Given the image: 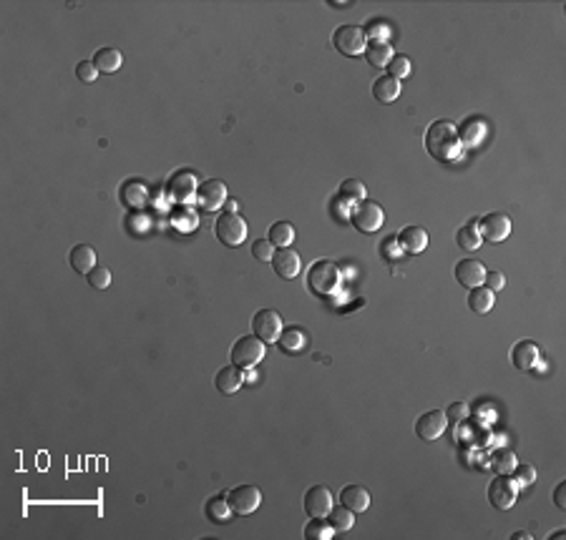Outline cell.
Instances as JSON below:
<instances>
[{
  "instance_id": "6da1fadb",
  "label": "cell",
  "mask_w": 566,
  "mask_h": 540,
  "mask_svg": "<svg viewBox=\"0 0 566 540\" xmlns=\"http://www.w3.org/2000/svg\"><path fill=\"white\" fill-rule=\"evenodd\" d=\"M426 149L428 154L438 161H453L461 154V136L458 128L450 121H435L426 131Z\"/></svg>"
},
{
  "instance_id": "7a4b0ae2",
  "label": "cell",
  "mask_w": 566,
  "mask_h": 540,
  "mask_svg": "<svg viewBox=\"0 0 566 540\" xmlns=\"http://www.w3.org/2000/svg\"><path fill=\"white\" fill-rule=\"evenodd\" d=\"M307 284L317 297H325V294L338 292L340 287V269L333 261H315L307 271Z\"/></svg>"
},
{
  "instance_id": "3957f363",
  "label": "cell",
  "mask_w": 566,
  "mask_h": 540,
  "mask_svg": "<svg viewBox=\"0 0 566 540\" xmlns=\"http://www.w3.org/2000/svg\"><path fill=\"white\" fill-rule=\"evenodd\" d=\"M265 352H267V344L262 342L260 337H255V334L239 337L232 347V364H237L239 369H250L265 357Z\"/></svg>"
},
{
  "instance_id": "277c9868",
  "label": "cell",
  "mask_w": 566,
  "mask_h": 540,
  "mask_svg": "<svg viewBox=\"0 0 566 540\" xmlns=\"http://www.w3.org/2000/svg\"><path fill=\"white\" fill-rule=\"evenodd\" d=\"M333 45L343 55H362L367 48V30L360 26H340L333 33Z\"/></svg>"
},
{
  "instance_id": "5b68a950",
  "label": "cell",
  "mask_w": 566,
  "mask_h": 540,
  "mask_svg": "<svg viewBox=\"0 0 566 540\" xmlns=\"http://www.w3.org/2000/svg\"><path fill=\"white\" fill-rule=\"evenodd\" d=\"M350 221H353V226H355L357 232L372 234L383 226L385 211L380 209L375 201H367L365 198V201H357V204L353 206V211H350Z\"/></svg>"
},
{
  "instance_id": "8992f818",
  "label": "cell",
  "mask_w": 566,
  "mask_h": 540,
  "mask_svg": "<svg viewBox=\"0 0 566 540\" xmlns=\"http://www.w3.org/2000/svg\"><path fill=\"white\" fill-rule=\"evenodd\" d=\"M214 232H217V239L224 244V247H239V244L247 239V221L239 214H222L214 224Z\"/></svg>"
},
{
  "instance_id": "52a82bcc",
  "label": "cell",
  "mask_w": 566,
  "mask_h": 540,
  "mask_svg": "<svg viewBox=\"0 0 566 540\" xmlns=\"http://www.w3.org/2000/svg\"><path fill=\"white\" fill-rule=\"evenodd\" d=\"M518 497V483L511 475H496L489 485V500L496 510H509Z\"/></svg>"
},
{
  "instance_id": "ba28073f",
  "label": "cell",
  "mask_w": 566,
  "mask_h": 540,
  "mask_svg": "<svg viewBox=\"0 0 566 540\" xmlns=\"http://www.w3.org/2000/svg\"><path fill=\"white\" fill-rule=\"evenodd\" d=\"M282 330H284L282 317H279L274 309H260V312L252 317V332H255V337H260L265 344L277 342Z\"/></svg>"
},
{
  "instance_id": "9c48e42d",
  "label": "cell",
  "mask_w": 566,
  "mask_h": 540,
  "mask_svg": "<svg viewBox=\"0 0 566 540\" xmlns=\"http://www.w3.org/2000/svg\"><path fill=\"white\" fill-rule=\"evenodd\" d=\"M227 201V184L219 181V179H209L204 181L199 189H196V204L204 214H211V211H219Z\"/></svg>"
},
{
  "instance_id": "30bf717a",
  "label": "cell",
  "mask_w": 566,
  "mask_h": 540,
  "mask_svg": "<svg viewBox=\"0 0 566 540\" xmlns=\"http://www.w3.org/2000/svg\"><path fill=\"white\" fill-rule=\"evenodd\" d=\"M227 500L234 515H252L257 507H260L262 493H260V488H255V485H239V488H234V490H229Z\"/></svg>"
},
{
  "instance_id": "8fae6325",
  "label": "cell",
  "mask_w": 566,
  "mask_h": 540,
  "mask_svg": "<svg viewBox=\"0 0 566 540\" xmlns=\"http://www.w3.org/2000/svg\"><path fill=\"white\" fill-rule=\"evenodd\" d=\"M478 232H481V239L499 244V242H504V239H509L511 219L506 214H501V211H491V214H486L478 221Z\"/></svg>"
},
{
  "instance_id": "7c38bea8",
  "label": "cell",
  "mask_w": 566,
  "mask_h": 540,
  "mask_svg": "<svg viewBox=\"0 0 566 540\" xmlns=\"http://www.w3.org/2000/svg\"><path fill=\"white\" fill-rule=\"evenodd\" d=\"M445 427H448V417H445L443 410H431V412H426L423 417H418L416 435L421 437V440H438L445 432Z\"/></svg>"
},
{
  "instance_id": "4fadbf2b",
  "label": "cell",
  "mask_w": 566,
  "mask_h": 540,
  "mask_svg": "<svg viewBox=\"0 0 566 540\" xmlns=\"http://www.w3.org/2000/svg\"><path fill=\"white\" fill-rule=\"evenodd\" d=\"M305 510L310 518H328V513L333 510V495L328 485H315L305 493Z\"/></svg>"
},
{
  "instance_id": "5bb4252c",
  "label": "cell",
  "mask_w": 566,
  "mask_h": 540,
  "mask_svg": "<svg viewBox=\"0 0 566 540\" xmlns=\"http://www.w3.org/2000/svg\"><path fill=\"white\" fill-rule=\"evenodd\" d=\"M486 266H483V261L478 259H461L458 264H455V279H458V284L466 289H473V287H481L483 279H486Z\"/></svg>"
},
{
  "instance_id": "9a60e30c",
  "label": "cell",
  "mask_w": 566,
  "mask_h": 540,
  "mask_svg": "<svg viewBox=\"0 0 566 540\" xmlns=\"http://www.w3.org/2000/svg\"><path fill=\"white\" fill-rule=\"evenodd\" d=\"M272 269L277 271L279 279H294L300 274V254L289 247L279 249L272 257Z\"/></svg>"
},
{
  "instance_id": "2e32d148",
  "label": "cell",
  "mask_w": 566,
  "mask_h": 540,
  "mask_svg": "<svg viewBox=\"0 0 566 540\" xmlns=\"http://www.w3.org/2000/svg\"><path fill=\"white\" fill-rule=\"evenodd\" d=\"M398 244L403 252L421 254V252H426V247H428V232L423 226H406V229L398 234Z\"/></svg>"
},
{
  "instance_id": "e0dca14e",
  "label": "cell",
  "mask_w": 566,
  "mask_h": 540,
  "mask_svg": "<svg viewBox=\"0 0 566 540\" xmlns=\"http://www.w3.org/2000/svg\"><path fill=\"white\" fill-rule=\"evenodd\" d=\"M511 362H514L516 369H521V372H528V369L538 362V344L528 342V339L514 344V349H511Z\"/></svg>"
},
{
  "instance_id": "ac0fdd59",
  "label": "cell",
  "mask_w": 566,
  "mask_h": 540,
  "mask_svg": "<svg viewBox=\"0 0 566 540\" xmlns=\"http://www.w3.org/2000/svg\"><path fill=\"white\" fill-rule=\"evenodd\" d=\"M340 502L353 513H365L367 505H370V493L362 485H345L340 493Z\"/></svg>"
},
{
  "instance_id": "d6986e66",
  "label": "cell",
  "mask_w": 566,
  "mask_h": 540,
  "mask_svg": "<svg viewBox=\"0 0 566 540\" xmlns=\"http://www.w3.org/2000/svg\"><path fill=\"white\" fill-rule=\"evenodd\" d=\"M214 385H217V390L224 392V395H234V392H239V387L245 385V375H242V369H239L237 364H227V367H222L217 372Z\"/></svg>"
},
{
  "instance_id": "ffe728a7",
  "label": "cell",
  "mask_w": 566,
  "mask_h": 540,
  "mask_svg": "<svg viewBox=\"0 0 566 540\" xmlns=\"http://www.w3.org/2000/svg\"><path fill=\"white\" fill-rule=\"evenodd\" d=\"M196 179L194 174L189 171H179L177 176L169 181V193H172V198H177V201H189L192 196H196Z\"/></svg>"
},
{
  "instance_id": "44dd1931",
  "label": "cell",
  "mask_w": 566,
  "mask_h": 540,
  "mask_svg": "<svg viewBox=\"0 0 566 540\" xmlns=\"http://www.w3.org/2000/svg\"><path fill=\"white\" fill-rule=\"evenodd\" d=\"M68 261H71L73 271H78V274H89V271L96 266V249L89 247V244H78V247L71 249Z\"/></svg>"
},
{
  "instance_id": "7402d4cb",
  "label": "cell",
  "mask_w": 566,
  "mask_h": 540,
  "mask_svg": "<svg viewBox=\"0 0 566 540\" xmlns=\"http://www.w3.org/2000/svg\"><path fill=\"white\" fill-rule=\"evenodd\" d=\"M496 304V292H491L489 287H473L471 292H468V307H471V312H476V315H486V312H491Z\"/></svg>"
},
{
  "instance_id": "603a6c76",
  "label": "cell",
  "mask_w": 566,
  "mask_h": 540,
  "mask_svg": "<svg viewBox=\"0 0 566 540\" xmlns=\"http://www.w3.org/2000/svg\"><path fill=\"white\" fill-rule=\"evenodd\" d=\"M372 96H375L380 103H393L400 96V81L393 76H380L372 83Z\"/></svg>"
},
{
  "instance_id": "cb8c5ba5",
  "label": "cell",
  "mask_w": 566,
  "mask_h": 540,
  "mask_svg": "<svg viewBox=\"0 0 566 540\" xmlns=\"http://www.w3.org/2000/svg\"><path fill=\"white\" fill-rule=\"evenodd\" d=\"M94 66L99 68V73L101 71H104V73H116L118 68L123 66L121 50H116V48H101V50H96Z\"/></svg>"
},
{
  "instance_id": "d4e9b609",
  "label": "cell",
  "mask_w": 566,
  "mask_h": 540,
  "mask_svg": "<svg viewBox=\"0 0 566 540\" xmlns=\"http://www.w3.org/2000/svg\"><path fill=\"white\" fill-rule=\"evenodd\" d=\"M279 349L282 352H289V354H297L305 349L307 344V337L305 332L300 330V327H289V330H282V334H279Z\"/></svg>"
},
{
  "instance_id": "484cf974",
  "label": "cell",
  "mask_w": 566,
  "mask_h": 540,
  "mask_svg": "<svg viewBox=\"0 0 566 540\" xmlns=\"http://www.w3.org/2000/svg\"><path fill=\"white\" fill-rule=\"evenodd\" d=\"M393 55H395L393 48H390L385 40H372V43L365 48L367 63H370V66H375V68H385L390 61H393Z\"/></svg>"
},
{
  "instance_id": "4316f807",
  "label": "cell",
  "mask_w": 566,
  "mask_h": 540,
  "mask_svg": "<svg viewBox=\"0 0 566 540\" xmlns=\"http://www.w3.org/2000/svg\"><path fill=\"white\" fill-rule=\"evenodd\" d=\"M481 232H478V221H468L466 226H461L455 232V244L463 249V252H476L481 247Z\"/></svg>"
},
{
  "instance_id": "83f0119b",
  "label": "cell",
  "mask_w": 566,
  "mask_h": 540,
  "mask_svg": "<svg viewBox=\"0 0 566 540\" xmlns=\"http://www.w3.org/2000/svg\"><path fill=\"white\" fill-rule=\"evenodd\" d=\"M328 523L333 525L335 533H348V530H353V525H355V513L353 510H348V507H338V510H330L328 513Z\"/></svg>"
},
{
  "instance_id": "f1b7e54d",
  "label": "cell",
  "mask_w": 566,
  "mask_h": 540,
  "mask_svg": "<svg viewBox=\"0 0 566 540\" xmlns=\"http://www.w3.org/2000/svg\"><path fill=\"white\" fill-rule=\"evenodd\" d=\"M270 242L279 249L289 247V244L294 242V226L289 224V221H277V224H272V229H270Z\"/></svg>"
},
{
  "instance_id": "f546056e",
  "label": "cell",
  "mask_w": 566,
  "mask_h": 540,
  "mask_svg": "<svg viewBox=\"0 0 566 540\" xmlns=\"http://www.w3.org/2000/svg\"><path fill=\"white\" fill-rule=\"evenodd\" d=\"M206 515H209L214 523H224V520L232 515V507H229V500L224 495H214L206 500Z\"/></svg>"
},
{
  "instance_id": "4dcf8cb0",
  "label": "cell",
  "mask_w": 566,
  "mask_h": 540,
  "mask_svg": "<svg viewBox=\"0 0 566 540\" xmlns=\"http://www.w3.org/2000/svg\"><path fill=\"white\" fill-rule=\"evenodd\" d=\"M335 535L333 525L328 523V518H312L305 525V538L307 540H330Z\"/></svg>"
},
{
  "instance_id": "1f68e13d",
  "label": "cell",
  "mask_w": 566,
  "mask_h": 540,
  "mask_svg": "<svg viewBox=\"0 0 566 540\" xmlns=\"http://www.w3.org/2000/svg\"><path fill=\"white\" fill-rule=\"evenodd\" d=\"M491 468L499 475H509L511 470L516 468V455L511 450H496L494 455H491Z\"/></svg>"
},
{
  "instance_id": "d6a6232c",
  "label": "cell",
  "mask_w": 566,
  "mask_h": 540,
  "mask_svg": "<svg viewBox=\"0 0 566 540\" xmlns=\"http://www.w3.org/2000/svg\"><path fill=\"white\" fill-rule=\"evenodd\" d=\"M340 196L343 198H350V201H365L367 196V186L362 181H357V179H345L343 184H340Z\"/></svg>"
},
{
  "instance_id": "836d02e7",
  "label": "cell",
  "mask_w": 566,
  "mask_h": 540,
  "mask_svg": "<svg viewBox=\"0 0 566 540\" xmlns=\"http://www.w3.org/2000/svg\"><path fill=\"white\" fill-rule=\"evenodd\" d=\"M86 279H89V284L94 289H106L111 284V271L106 269V266H94V269L86 274Z\"/></svg>"
},
{
  "instance_id": "e575fe53",
  "label": "cell",
  "mask_w": 566,
  "mask_h": 540,
  "mask_svg": "<svg viewBox=\"0 0 566 540\" xmlns=\"http://www.w3.org/2000/svg\"><path fill=\"white\" fill-rule=\"evenodd\" d=\"M388 76H393V78H408L411 76V61H408L406 55H393V61L388 63Z\"/></svg>"
},
{
  "instance_id": "d590c367",
  "label": "cell",
  "mask_w": 566,
  "mask_h": 540,
  "mask_svg": "<svg viewBox=\"0 0 566 540\" xmlns=\"http://www.w3.org/2000/svg\"><path fill=\"white\" fill-rule=\"evenodd\" d=\"M252 254H255L257 261H272L274 244L270 242V239H257V242L252 244Z\"/></svg>"
},
{
  "instance_id": "8d00e7d4",
  "label": "cell",
  "mask_w": 566,
  "mask_h": 540,
  "mask_svg": "<svg viewBox=\"0 0 566 540\" xmlns=\"http://www.w3.org/2000/svg\"><path fill=\"white\" fill-rule=\"evenodd\" d=\"M511 473H514V480L518 483V488L531 485L533 480H536V470H533V465H516Z\"/></svg>"
},
{
  "instance_id": "74e56055",
  "label": "cell",
  "mask_w": 566,
  "mask_h": 540,
  "mask_svg": "<svg viewBox=\"0 0 566 540\" xmlns=\"http://www.w3.org/2000/svg\"><path fill=\"white\" fill-rule=\"evenodd\" d=\"M76 76H78V81L94 83L96 78H99V68L94 66V61H81L76 66Z\"/></svg>"
},
{
  "instance_id": "f35d334b",
  "label": "cell",
  "mask_w": 566,
  "mask_h": 540,
  "mask_svg": "<svg viewBox=\"0 0 566 540\" xmlns=\"http://www.w3.org/2000/svg\"><path fill=\"white\" fill-rule=\"evenodd\" d=\"M486 287L491 289V292H501V289L506 287V276H504V271H499V269H491V271H486Z\"/></svg>"
},
{
  "instance_id": "ab89813d",
  "label": "cell",
  "mask_w": 566,
  "mask_h": 540,
  "mask_svg": "<svg viewBox=\"0 0 566 540\" xmlns=\"http://www.w3.org/2000/svg\"><path fill=\"white\" fill-rule=\"evenodd\" d=\"M468 412H471V410H468L466 403H453L448 407V412H445V417L453 420V422H461V420L468 417Z\"/></svg>"
},
{
  "instance_id": "60d3db41",
  "label": "cell",
  "mask_w": 566,
  "mask_h": 540,
  "mask_svg": "<svg viewBox=\"0 0 566 540\" xmlns=\"http://www.w3.org/2000/svg\"><path fill=\"white\" fill-rule=\"evenodd\" d=\"M400 252H403V249H400V244H398V239H388V242L383 244V257H388L390 261H395L400 257Z\"/></svg>"
},
{
  "instance_id": "b9f144b4",
  "label": "cell",
  "mask_w": 566,
  "mask_h": 540,
  "mask_svg": "<svg viewBox=\"0 0 566 540\" xmlns=\"http://www.w3.org/2000/svg\"><path fill=\"white\" fill-rule=\"evenodd\" d=\"M554 502L559 510H566V483H559L554 490Z\"/></svg>"
},
{
  "instance_id": "7bdbcfd3",
  "label": "cell",
  "mask_w": 566,
  "mask_h": 540,
  "mask_svg": "<svg viewBox=\"0 0 566 540\" xmlns=\"http://www.w3.org/2000/svg\"><path fill=\"white\" fill-rule=\"evenodd\" d=\"M224 206H227V214H237V201H234V198H227Z\"/></svg>"
},
{
  "instance_id": "ee69618b",
  "label": "cell",
  "mask_w": 566,
  "mask_h": 540,
  "mask_svg": "<svg viewBox=\"0 0 566 540\" xmlns=\"http://www.w3.org/2000/svg\"><path fill=\"white\" fill-rule=\"evenodd\" d=\"M523 538L531 540V535H528L526 530H518V533H514V540H523Z\"/></svg>"
}]
</instances>
